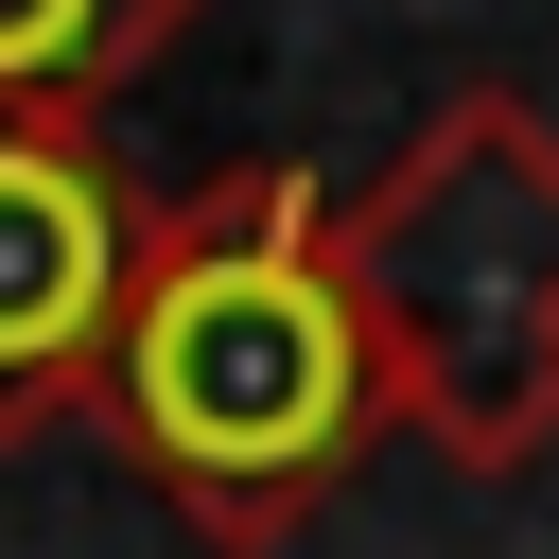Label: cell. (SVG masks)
<instances>
[{
    "mask_svg": "<svg viewBox=\"0 0 559 559\" xmlns=\"http://www.w3.org/2000/svg\"><path fill=\"white\" fill-rule=\"evenodd\" d=\"M87 419L227 559H280L367 472L384 367H367L349 262H332V192L297 157H227L140 210V280H122V349H105Z\"/></svg>",
    "mask_w": 559,
    "mask_h": 559,
    "instance_id": "1",
    "label": "cell"
},
{
    "mask_svg": "<svg viewBox=\"0 0 559 559\" xmlns=\"http://www.w3.org/2000/svg\"><path fill=\"white\" fill-rule=\"evenodd\" d=\"M332 262L384 367V437L454 472H524L559 437V122L524 87H454L367 192H332Z\"/></svg>",
    "mask_w": 559,
    "mask_h": 559,
    "instance_id": "2",
    "label": "cell"
},
{
    "mask_svg": "<svg viewBox=\"0 0 559 559\" xmlns=\"http://www.w3.org/2000/svg\"><path fill=\"white\" fill-rule=\"evenodd\" d=\"M122 280H140V192H122V157L70 140V122H0V454L105 402Z\"/></svg>",
    "mask_w": 559,
    "mask_h": 559,
    "instance_id": "3",
    "label": "cell"
},
{
    "mask_svg": "<svg viewBox=\"0 0 559 559\" xmlns=\"http://www.w3.org/2000/svg\"><path fill=\"white\" fill-rule=\"evenodd\" d=\"M210 0H0V122H105Z\"/></svg>",
    "mask_w": 559,
    "mask_h": 559,
    "instance_id": "4",
    "label": "cell"
}]
</instances>
